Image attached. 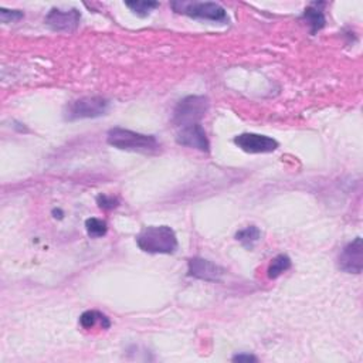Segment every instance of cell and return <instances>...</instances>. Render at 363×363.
<instances>
[{"instance_id": "2", "label": "cell", "mask_w": 363, "mask_h": 363, "mask_svg": "<svg viewBox=\"0 0 363 363\" xmlns=\"http://www.w3.org/2000/svg\"><path fill=\"white\" fill-rule=\"evenodd\" d=\"M106 142L121 150H132L142 153L157 152L160 145L153 135H145L123 128H112L108 130Z\"/></svg>"}, {"instance_id": "1", "label": "cell", "mask_w": 363, "mask_h": 363, "mask_svg": "<svg viewBox=\"0 0 363 363\" xmlns=\"http://www.w3.org/2000/svg\"><path fill=\"white\" fill-rule=\"evenodd\" d=\"M138 247L150 254H173L177 250V238L169 225L145 227L136 237Z\"/></svg>"}, {"instance_id": "9", "label": "cell", "mask_w": 363, "mask_h": 363, "mask_svg": "<svg viewBox=\"0 0 363 363\" xmlns=\"http://www.w3.org/2000/svg\"><path fill=\"white\" fill-rule=\"evenodd\" d=\"M176 142L179 145L199 149L201 152H208L210 143L207 135L200 123H193L187 126H182L176 135Z\"/></svg>"}, {"instance_id": "18", "label": "cell", "mask_w": 363, "mask_h": 363, "mask_svg": "<svg viewBox=\"0 0 363 363\" xmlns=\"http://www.w3.org/2000/svg\"><path fill=\"white\" fill-rule=\"evenodd\" d=\"M23 11L20 10H7L4 7L0 9V18L3 23H14L20 18H23Z\"/></svg>"}, {"instance_id": "13", "label": "cell", "mask_w": 363, "mask_h": 363, "mask_svg": "<svg viewBox=\"0 0 363 363\" xmlns=\"http://www.w3.org/2000/svg\"><path fill=\"white\" fill-rule=\"evenodd\" d=\"M259 237H261V231L255 225H248V227L237 231V234H235V240L240 241L242 244V247H245L247 250H252V247L259 240Z\"/></svg>"}, {"instance_id": "5", "label": "cell", "mask_w": 363, "mask_h": 363, "mask_svg": "<svg viewBox=\"0 0 363 363\" xmlns=\"http://www.w3.org/2000/svg\"><path fill=\"white\" fill-rule=\"evenodd\" d=\"M108 99L102 96H82L69 102L65 106L64 118L67 121H77L84 118H98L108 109Z\"/></svg>"}, {"instance_id": "19", "label": "cell", "mask_w": 363, "mask_h": 363, "mask_svg": "<svg viewBox=\"0 0 363 363\" xmlns=\"http://www.w3.org/2000/svg\"><path fill=\"white\" fill-rule=\"evenodd\" d=\"M233 360L234 362H250V360H257V357L255 356H252V354H244V353H240V354H235L234 357H233Z\"/></svg>"}, {"instance_id": "17", "label": "cell", "mask_w": 363, "mask_h": 363, "mask_svg": "<svg viewBox=\"0 0 363 363\" xmlns=\"http://www.w3.org/2000/svg\"><path fill=\"white\" fill-rule=\"evenodd\" d=\"M96 204H98L99 208H102V210H111V208H115V207L119 204V201H118V199L113 197V196L99 194V196L96 197Z\"/></svg>"}, {"instance_id": "11", "label": "cell", "mask_w": 363, "mask_h": 363, "mask_svg": "<svg viewBox=\"0 0 363 363\" xmlns=\"http://www.w3.org/2000/svg\"><path fill=\"white\" fill-rule=\"evenodd\" d=\"M325 6V3H311L302 14V18L311 26V34L318 33L320 28L325 27L326 18L323 14L322 7Z\"/></svg>"}, {"instance_id": "8", "label": "cell", "mask_w": 363, "mask_h": 363, "mask_svg": "<svg viewBox=\"0 0 363 363\" xmlns=\"http://www.w3.org/2000/svg\"><path fill=\"white\" fill-rule=\"evenodd\" d=\"M44 21L54 31L71 33L78 27L81 21V13L77 9H69V10L51 9L45 16Z\"/></svg>"}, {"instance_id": "12", "label": "cell", "mask_w": 363, "mask_h": 363, "mask_svg": "<svg viewBox=\"0 0 363 363\" xmlns=\"http://www.w3.org/2000/svg\"><path fill=\"white\" fill-rule=\"evenodd\" d=\"M79 323H81V326L84 328V329H91V328H94L96 323H99L102 328H109L111 326V322H109V319L104 315V313H101V312H98V311H86V312H84L82 315H81V318H79Z\"/></svg>"}, {"instance_id": "7", "label": "cell", "mask_w": 363, "mask_h": 363, "mask_svg": "<svg viewBox=\"0 0 363 363\" xmlns=\"http://www.w3.org/2000/svg\"><path fill=\"white\" fill-rule=\"evenodd\" d=\"M337 265L347 274H360L363 267V244L362 238L356 237L352 242L343 247L339 254Z\"/></svg>"}, {"instance_id": "15", "label": "cell", "mask_w": 363, "mask_h": 363, "mask_svg": "<svg viewBox=\"0 0 363 363\" xmlns=\"http://www.w3.org/2000/svg\"><path fill=\"white\" fill-rule=\"evenodd\" d=\"M126 7H129L135 14L139 17L149 16L155 9L159 7L157 1H146V0H135V1H126Z\"/></svg>"}, {"instance_id": "6", "label": "cell", "mask_w": 363, "mask_h": 363, "mask_svg": "<svg viewBox=\"0 0 363 363\" xmlns=\"http://www.w3.org/2000/svg\"><path fill=\"white\" fill-rule=\"evenodd\" d=\"M234 143L247 153H269L278 147V142L267 135L240 133L234 138Z\"/></svg>"}, {"instance_id": "16", "label": "cell", "mask_w": 363, "mask_h": 363, "mask_svg": "<svg viewBox=\"0 0 363 363\" xmlns=\"http://www.w3.org/2000/svg\"><path fill=\"white\" fill-rule=\"evenodd\" d=\"M85 230L88 233L89 237L92 238H99V237H104L108 231V225L104 220L101 218H95V217H91L85 221Z\"/></svg>"}, {"instance_id": "10", "label": "cell", "mask_w": 363, "mask_h": 363, "mask_svg": "<svg viewBox=\"0 0 363 363\" xmlns=\"http://www.w3.org/2000/svg\"><path fill=\"white\" fill-rule=\"evenodd\" d=\"M187 265H189V275L203 281L216 282V281H220L224 274V269L221 267L200 257L190 258Z\"/></svg>"}, {"instance_id": "4", "label": "cell", "mask_w": 363, "mask_h": 363, "mask_svg": "<svg viewBox=\"0 0 363 363\" xmlns=\"http://www.w3.org/2000/svg\"><path fill=\"white\" fill-rule=\"evenodd\" d=\"M172 7L174 11L193 18L210 20L217 23H225L228 20L225 10L220 4L211 1H173Z\"/></svg>"}, {"instance_id": "3", "label": "cell", "mask_w": 363, "mask_h": 363, "mask_svg": "<svg viewBox=\"0 0 363 363\" xmlns=\"http://www.w3.org/2000/svg\"><path fill=\"white\" fill-rule=\"evenodd\" d=\"M208 98L203 95H189L179 101L173 111V122L182 128L199 123L208 111Z\"/></svg>"}, {"instance_id": "14", "label": "cell", "mask_w": 363, "mask_h": 363, "mask_svg": "<svg viewBox=\"0 0 363 363\" xmlns=\"http://www.w3.org/2000/svg\"><path fill=\"white\" fill-rule=\"evenodd\" d=\"M289 268H291V258L288 255H285V254H279V255H277L271 261V264H269V267L267 269V275H268L269 279H275L281 274L288 271Z\"/></svg>"}]
</instances>
